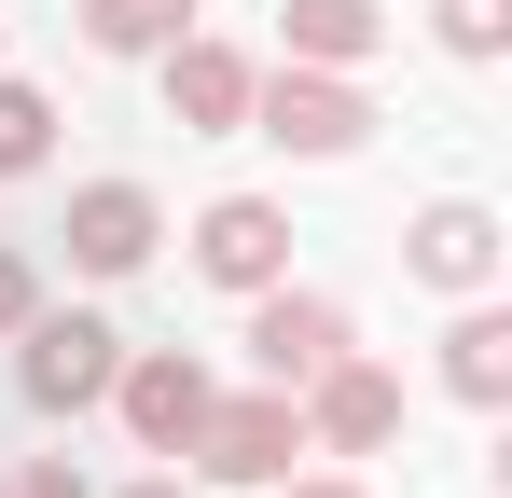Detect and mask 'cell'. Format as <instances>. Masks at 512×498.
I'll return each mask as SVG.
<instances>
[{
  "mask_svg": "<svg viewBox=\"0 0 512 498\" xmlns=\"http://www.w3.org/2000/svg\"><path fill=\"white\" fill-rule=\"evenodd\" d=\"M70 263H84V277H139V263H153V194H139V180H84V194H70Z\"/></svg>",
  "mask_w": 512,
  "mask_h": 498,
  "instance_id": "7",
  "label": "cell"
},
{
  "mask_svg": "<svg viewBox=\"0 0 512 498\" xmlns=\"http://www.w3.org/2000/svg\"><path fill=\"white\" fill-rule=\"evenodd\" d=\"M416 277L429 291H485V277H499V222H485L471 194H443V208L416 222Z\"/></svg>",
  "mask_w": 512,
  "mask_h": 498,
  "instance_id": "10",
  "label": "cell"
},
{
  "mask_svg": "<svg viewBox=\"0 0 512 498\" xmlns=\"http://www.w3.org/2000/svg\"><path fill=\"white\" fill-rule=\"evenodd\" d=\"M180 457H194L208 485H277V471L305 457V402H291V388H263V402H208Z\"/></svg>",
  "mask_w": 512,
  "mask_h": 498,
  "instance_id": "1",
  "label": "cell"
},
{
  "mask_svg": "<svg viewBox=\"0 0 512 498\" xmlns=\"http://www.w3.org/2000/svg\"><path fill=\"white\" fill-rule=\"evenodd\" d=\"M167 111L194 125V139L250 125V56H236V42H167Z\"/></svg>",
  "mask_w": 512,
  "mask_h": 498,
  "instance_id": "9",
  "label": "cell"
},
{
  "mask_svg": "<svg viewBox=\"0 0 512 498\" xmlns=\"http://www.w3.org/2000/svg\"><path fill=\"white\" fill-rule=\"evenodd\" d=\"M291 498H360V485H291Z\"/></svg>",
  "mask_w": 512,
  "mask_h": 498,
  "instance_id": "18",
  "label": "cell"
},
{
  "mask_svg": "<svg viewBox=\"0 0 512 498\" xmlns=\"http://www.w3.org/2000/svg\"><path fill=\"white\" fill-rule=\"evenodd\" d=\"M250 125L277 139V153H360L374 111H360L346 70H305V56H291V70H250Z\"/></svg>",
  "mask_w": 512,
  "mask_h": 498,
  "instance_id": "2",
  "label": "cell"
},
{
  "mask_svg": "<svg viewBox=\"0 0 512 498\" xmlns=\"http://www.w3.org/2000/svg\"><path fill=\"white\" fill-rule=\"evenodd\" d=\"M180 28H194V0H84V42H97V56H167Z\"/></svg>",
  "mask_w": 512,
  "mask_h": 498,
  "instance_id": "13",
  "label": "cell"
},
{
  "mask_svg": "<svg viewBox=\"0 0 512 498\" xmlns=\"http://www.w3.org/2000/svg\"><path fill=\"white\" fill-rule=\"evenodd\" d=\"M194 263H208L222 291H263V277H291V222H277L263 194H222V208L194 222Z\"/></svg>",
  "mask_w": 512,
  "mask_h": 498,
  "instance_id": "8",
  "label": "cell"
},
{
  "mask_svg": "<svg viewBox=\"0 0 512 498\" xmlns=\"http://www.w3.org/2000/svg\"><path fill=\"white\" fill-rule=\"evenodd\" d=\"M443 42H457V56H499V42H512V0H443Z\"/></svg>",
  "mask_w": 512,
  "mask_h": 498,
  "instance_id": "15",
  "label": "cell"
},
{
  "mask_svg": "<svg viewBox=\"0 0 512 498\" xmlns=\"http://www.w3.org/2000/svg\"><path fill=\"white\" fill-rule=\"evenodd\" d=\"M250 360L277 374V388H305L319 360H346V305H333V291H277V277H263V305H250Z\"/></svg>",
  "mask_w": 512,
  "mask_h": 498,
  "instance_id": "5",
  "label": "cell"
},
{
  "mask_svg": "<svg viewBox=\"0 0 512 498\" xmlns=\"http://www.w3.org/2000/svg\"><path fill=\"white\" fill-rule=\"evenodd\" d=\"M14 498H84V471H70V457H42V471H28Z\"/></svg>",
  "mask_w": 512,
  "mask_h": 498,
  "instance_id": "17",
  "label": "cell"
},
{
  "mask_svg": "<svg viewBox=\"0 0 512 498\" xmlns=\"http://www.w3.org/2000/svg\"><path fill=\"white\" fill-rule=\"evenodd\" d=\"M125 498H180V485H125Z\"/></svg>",
  "mask_w": 512,
  "mask_h": 498,
  "instance_id": "19",
  "label": "cell"
},
{
  "mask_svg": "<svg viewBox=\"0 0 512 498\" xmlns=\"http://www.w3.org/2000/svg\"><path fill=\"white\" fill-rule=\"evenodd\" d=\"M111 402H125V429H139V443L167 457V443H194V415L222 402V388H208V374H194L180 346H153V360H111Z\"/></svg>",
  "mask_w": 512,
  "mask_h": 498,
  "instance_id": "6",
  "label": "cell"
},
{
  "mask_svg": "<svg viewBox=\"0 0 512 498\" xmlns=\"http://www.w3.org/2000/svg\"><path fill=\"white\" fill-rule=\"evenodd\" d=\"M28 305H42V291H28V263H14V249H0V332L28 319Z\"/></svg>",
  "mask_w": 512,
  "mask_h": 498,
  "instance_id": "16",
  "label": "cell"
},
{
  "mask_svg": "<svg viewBox=\"0 0 512 498\" xmlns=\"http://www.w3.org/2000/svg\"><path fill=\"white\" fill-rule=\"evenodd\" d=\"M56 139V111H42V83H0V180H28Z\"/></svg>",
  "mask_w": 512,
  "mask_h": 498,
  "instance_id": "14",
  "label": "cell"
},
{
  "mask_svg": "<svg viewBox=\"0 0 512 498\" xmlns=\"http://www.w3.org/2000/svg\"><path fill=\"white\" fill-rule=\"evenodd\" d=\"M374 42H388L374 0H291V56H305V70H360Z\"/></svg>",
  "mask_w": 512,
  "mask_h": 498,
  "instance_id": "12",
  "label": "cell"
},
{
  "mask_svg": "<svg viewBox=\"0 0 512 498\" xmlns=\"http://www.w3.org/2000/svg\"><path fill=\"white\" fill-rule=\"evenodd\" d=\"M443 388H457V402H485V415L512 402V319H499V305H471V319L443 332Z\"/></svg>",
  "mask_w": 512,
  "mask_h": 498,
  "instance_id": "11",
  "label": "cell"
},
{
  "mask_svg": "<svg viewBox=\"0 0 512 498\" xmlns=\"http://www.w3.org/2000/svg\"><path fill=\"white\" fill-rule=\"evenodd\" d=\"M402 429V388L374 374V360H319L305 374V443H333V457H374Z\"/></svg>",
  "mask_w": 512,
  "mask_h": 498,
  "instance_id": "4",
  "label": "cell"
},
{
  "mask_svg": "<svg viewBox=\"0 0 512 498\" xmlns=\"http://www.w3.org/2000/svg\"><path fill=\"white\" fill-rule=\"evenodd\" d=\"M28 360H14V374H28V402L42 415H84V402H111V360H125V332L111 319H42V305H28Z\"/></svg>",
  "mask_w": 512,
  "mask_h": 498,
  "instance_id": "3",
  "label": "cell"
}]
</instances>
